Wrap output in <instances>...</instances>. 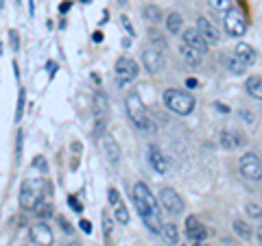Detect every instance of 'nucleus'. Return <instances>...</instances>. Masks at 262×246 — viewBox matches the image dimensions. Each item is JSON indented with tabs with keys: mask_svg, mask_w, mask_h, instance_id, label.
Instances as JSON below:
<instances>
[{
	"mask_svg": "<svg viewBox=\"0 0 262 246\" xmlns=\"http://www.w3.org/2000/svg\"><path fill=\"white\" fill-rule=\"evenodd\" d=\"M9 37H11V48H13V51H18V33H15V31H11L9 33Z\"/></svg>",
	"mask_w": 262,
	"mask_h": 246,
	"instance_id": "obj_36",
	"label": "nucleus"
},
{
	"mask_svg": "<svg viewBox=\"0 0 262 246\" xmlns=\"http://www.w3.org/2000/svg\"><path fill=\"white\" fill-rule=\"evenodd\" d=\"M234 57H236V59H238L241 63H245V65H253V63H256V51H253L249 44H245V42L236 44Z\"/></svg>",
	"mask_w": 262,
	"mask_h": 246,
	"instance_id": "obj_17",
	"label": "nucleus"
},
{
	"mask_svg": "<svg viewBox=\"0 0 262 246\" xmlns=\"http://www.w3.org/2000/svg\"><path fill=\"white\" fill-rule=\"evenodd\" d=\"M162 237H164V242H166L168 246H175L177 240H179V229H177V225H164Z\"/></svg>",
	"mask_w": 262,
	"mask_h": 246,
	"instance_id": "obj_23",
	"label": "nucleus"
},
{
	"mask_svg": "<svg viewBox=\"0 0 262 246\" xmlns=\"http://www.w3.org/2000/svg\"><path fill=\"white\" fill-rule=\"evenodd\" d=\"M245 89H247V94L262 101V77H251L247 79V83H245Z\"/></svg>",
	"mask_w": 262,
	"mask_h": 246,
	"instance_id": "obj_21",
	"label": "nucleus"
},
{
	"mask_svg": "<svg viewBox=\"0 0 262 246\" xmlns=\"http://www.w3.org/2000/svg\"><path fill=\"white\" fill-rule=\"evenodd\" d=\"M134 205L142 218V223L146 225V229L155 235H162L164 223H162V214H160V205L144 183L134 185Z\"/></svg>",
	"mask_w": 262,
	"mask_h": 246,
	"instance_id": "obj_1",
	"label": "nucleus"
},
{
	"mask_svg": "<svg viewBox=\"0 0 262 246\" xmlns=\"http://www.w3.org/2000/svg\"><path fill=\"white\" fill-rule=\"evenodd\" d=\"M107 109H110L107 96H105L103 92H96V96H94V113H96L94 133L96 135H103L105 127H107Z\"/></svg>",
	"mask_w": 262,
	"mask_h": 246,
	"instance_id": "obj_8",
	"label": "nucleus"
},
{
	"mask_svg": "<svg viewBox=\"0 0 262 246\" xmlns=\"http://www.w3.org/2000/svg\"><path fill=\"white\" fill-rule=\"evenodd\" d=\"M31 240H33V244L35 246H53V231L48 229V225L46 223H37V225H33L31 227Z\"/></svg>",
	"mask_w": 262,
	"mask_h": 246,
	"instance_id": "obj_12",
	"label": "nucleus"
},
{
	"mask_svg": "<svg viewBox=\"0 0 262 246\" xmlns=\"http://www.w3.org/2000/svg\"><path fill=\"white\" fill-rule=\"evenodd\" d=\"M44 199V181L42 179H29L20 187V205L22 209H35Z\"/></svg>",
	"mask_w": 262,
	"mask_h": 246,
	"instance_id": "obj_4",
	"label": "nucleus"
},
{
	"mask_svg": "<svg viewBox=\"0 0 262 246\" xmlns=\"http://www.w3.org/2000/svg\"><path fill=\"white\" fill-rule=\"evenodd\" d=\"M120 24H122V29H125L131 37L136 35V31H134V24H131V20H129V15H120Z\"/></svg>",
	"mask_w": 262,
	"mask_h": 246,
	"instance_id": "obj_30",
	"label": "nucleus"
},
{
	"mask_svg": "<svg viewBox=\"0 0 262 246\" xmlns=\"http://www.w3.org/2000/svg\"><path fill=\"white\" fill-rule=\"evenodd\" d=\"M127 113H129L131 122H134L140 131H144V133H155V131H158L155 122L149 118V113H146L142 98L138 94H129L127 96Z\"/></svg>",
	"mask_w": 262,
	"mask_h": 246,
	"instance_id": "obj_2",
	"label": "nucleus"
},
{
	"mask_svg": "<svg viewBox=\"0 0 262 246\" xmlns=\"http://www.w3.org/2000/svg\"><path fill=\"white\" fill-rule=\"evenodd\" d=\"M194 246H212V244H208V242H194Z\"/></svg>",
	"mask_w": 262,
	"mask_h": 246,
	"instance_id": "obj_39",
	"label": "nucleus"
},
{
	"mask_svg": "<svg viewBox=\"0 0 262 246\" xmlns=\"http://www.w3.org/2000/svg\"><path fill=\"white\" fill-rule=\"evenodd\" d=\"M247 214H249L251 218H262V207H260V205L249 203V205H247Z\"/></svg>",
	"mask_w": 262,
	"mask_h": 246,
	"instance_id": "obj_31",
	"label": "nucleus"
},
{
	"mask_svg": "<svg viewBox=\"0 0 262 246\" xmlns=\"http://www.w3.org/2000/svg\"><path fill=\"white\" fill-rule=\"evenodd\" d=\"M114 75H116L118 85H129L138 77V63L134 59H129V57H120L116 61V72Z\"/></svg>",
	"mask_w": 262,
	"mask_h": 246,
	"instance_id": "obj_6",
	"label": "nucleus"
},
{
	"mask_svg": "<svg viewBox=\"0 0 262 246\" xmlns=\"http://www.w3.org/2000/svg\"><path fill=\"white\" fill-rule=\"evenodd\" d=\"M149 35H151V42H153V44H158V51H162V53H164V51H166V48H168L166 39H162V35H160L158 31H151Z\"/></svg>",
	"mask_w": 262,
	"mask_h": 246,
	"instance_id": "obj_29",
	"label": "nucleus"
},
{
	"mask_svg": "<svg viewBox=\"0 0 262 246\" xmlns=\"http://www.w3.org/2000/svg\"><path fill=\"white\" fill-rule=\"evenodd\" d=\"M258 240H260V244H262V227L258 229Z\"/></svg>",
	"mask_w": 262,
	"mask_h": 246,
	"instance_id": "obj_40",
	"label": "nucleus"
},
{
	"mask_svg": "<svg viewBox=\"0 0 262 246\" xmlns=\"http://www.w3.org/2000/svg\"><path fill=\"white\" fill-rule=\"evenodd\" d=\"M107 199H110V205L114 207V216H116V220H118L120 225H127V223H129V211H127L125 205H122L120 194H118L116 187H110Z\"/></svg>",
	"mask_w": 262,
	"mask_h": 246,
	"instance_id": "obj_13",
	"label": "nucleus"
},
{
	"mask_svg": "<svg viewBox=\"0 0 262 246\" xmlns=\"http://www.w3.org/2000/svg\"><path fill=\"white\" fill-rule=\"evenodd\" d=\"M103 229H105V240H112V229H114V223H112V216L107 214V211H103Z\"/></svg>",
	"mask_w": 262,
	"mask_h": 246,
	"instance_id": "obj_28",
	"label": "nucleus"
},
{
	"mask_svg": "<svg viewBox=\"0 0 262 246\" xmlns=\"http://www.w3.org/2000/svg\"><path fill=\"white\" fill-rule=\"evenodd\" d=\"M142 15L149 22L153 24H158V22H164V11L160 9V7H155V5H146L144 9H142Z\"/></svg>",
	"mask_w": 262,
	"mask_h": 246,
	"instance_id": "obj_22",
	"label": "nucleus"
},
{
	"mask_svg": "<svg viewBox=\"0 0 262 246\" xmlns=\"http://www.w3.org/2000/svg\"><path fill=\"white\" fill-rule=\"evenodd\" d=\"M149 163L153 166V170L158 172V175H164V172L168 170V159L166 155H164L158 146H149Z\"/></svg>",
	"mask_w": 262,
	"mask_h": 246,
	"instance_id": "obj_15",
	"label": "nucleus"
},
{
	"mask_svg": "<svg viewBox=\"0 0 262 246\" xmlns=\"http://www.w3.org/2000/svg\"><path fill=\"white\" fill-rule=\"evenodd\" d=\"M142 63L144 68L151 72V75H155V72H160L164 68V55L162 51H158L155 46H149L142 51Z\"/></svg>",
	"mask_w": 262,
	"mask_h": 246,
	"instance_id": "obj_10",
	"label": "nucleus"
},
{
	"mask_svg": "<svg viewBox=\"0 0 262 246\" xmlns=\"http://www.w3.org/2000/svg\"><path fill=\"white\" fill-rule=\"evenodd\" d=\"M219 142L223 149H236V146H243V137L238 133H229V131H223V133L219 135Z\"/></svg>",
	"mask_w": 262,
	"mask_h": 246,
	"instance_id": "obj_19",
	"label": "nucleus"
},
{
	"mask_svg": "<svg viewBox=\"0 0 262 246\" xmlns=\"http://www.w3.org/2000/svg\"><path fill=\"white\" fill-rule=\"evenodd\" d=\"M241 175L247 179V181H260L262 179V161L258 155L247 153L241 157Z\"/></svg>",
	"mask_w": 262,
	"mask_h": 246,
	"instance_id": "obj_5",
	"label": "nucleus"
},
{
	"mask_svg": "<svg viewBox=\"0 0 262 246\" xmlns=\"http://www.w3.org/2000/svg\"><path fill=\"white\" fill-rule=\"evenodd\" d=\"M57 223H59V227H63V231H66V233H72V231H75V229H72V225H70V223H68V220H66L63 216L57 218Z\"/></svg>",
	"mask_w": 262,
	"mask_h": 246,
	"instance_id": "obj_32",
	"label": "nucleus"
},
{
	"mask_svg": "<svg viewBox=\"0 0 262 246\" xmlns=\"http://www.w3.org/2000/svg\"><path fill=\"white\" fill-rule=\"evenodd\" d=\"M101 146H103V151H105V155H107V159L112 163L120 161V146H118V142L112 135H103L101 137Z\"/></svg>",
	"mask_w": 262,
	"mask_h": 246,
	"instance_id": "obj_16",
	"label": "nucleus"
},
{
	"mask_svg": "<svg viewBox=\"0 0 262 246\" xmlns=\"http://www.w3.org/2000/svg\"><path fill=\"white\" fill-rule=\"evenodd\" d=\"M234 231H236V235H241L243 240H249V237L253 235L251 227L245 223V220H234Z\"/></svg>",
	"mask_w": 262,
	"mask_h": 246,
	"instance_id": "obj_26",
	"label": "nucleus"
},
{
	"mask_svg": "<svg viewBox=\"0 0 262 246\" xmlns=\"http://www.w3.org/2000/svg\"><path fill=\"white\" fill-rule=\"evenodd\" d=\"M186 235L190 237L192 242H206V237H208V231L203 229L201 225L196 227V229H190V231H186Z\"/></svg>",
	"mask_w": 262,
	"mask_h": 246,
	"instance_id": "obj_27",
	"label": "nucleus"
},
{
	"mask_svg": "<svg viewBox=\"0 0 262 246\" xmlns=\"http://www.w3.org/2000/svg\"><path fill=\"white\" fill-rule=\"evenodd\" d=\"M179 53L184 55L186 63H188V65H192V68H196V65H201V61H203V55H201L199 51H194V48L186 46V44H182V48H179Z\"/></svg>",
	"mask_w": 262,
	"mask_h": 246,
	"instance_id": "obj_18",
	"label": "nucleus"
},
{
	"mask_svg": "<svg viewBox=\"0 0 262 246\" xmlns=\"http://www.w3.org/2000/svg\"><path fill=\"white\" fill-rule=\"evenodd\" d=\"M196 31L201 33V37L208 42V46H210V44H219L221 35H219L216 24L212 22V20H208L206 15H201V18H196Z\"/></svg>",
	"mask_w": 262,
	"mask_h": 246,
	"instance_id": "obj_11",
	"label": "nucleus"
},
{
	"mask_svg": "<svg viewBox=\"0 0 262 246\" xmlns=\"http://www.w3.org/2000/svg\"><path fill=\"white\" fill-rule=\"evenodd\" d=\"M208 5H210V9L214 13H219V15H227L229 11L234 9L232 0H208Z\"/></svg>",
	"mask_w": 262,
	"mask_h": 246,
	"instance_id": "obj_24",
	"label": "nucleus"
},
{
	"mask_svg": "<svg viewBox=\"0 0 262 246\" xmlns=\"http://www.w3.org/2000/svg\"><path fill=\"white\" fill-rule=\"evenodd\" d=\"M199 227V220H196L194 216H188L186 218V231H190V229H196Z\"/></svg>",
	"mask_w": 262,
	"mask_h": 246,
	"instance_id": "obj_33",
	"label": "nucleus"
},
{
	"mask_svg": "<svg viewBox=\"0 0 262 246\" xmlns=\"http://www.w3.org/2000/svg\"><path fill=\"white\" fill-rule=\"evenodd\" d=\"M182 39H184L182 44H186V46L194 48V51H199L201 55H206V53H208V42L201 37V33L196 31V29H186Z\"/></svg>",
	"mask_w": 262,
	"mask_h": 246,
	"instance_id": "obj_14",
	"label": "nucleus"
},
{
	"mask_svg": "<svg viewBox=\"0 0 262 246\" xmlns=\"http://www.w3.org/2000/svg\"><path fill=\"white\" fill-rule=\"evenodd\" d=\"M164 22H166L168 33H173V35H177V33L182 31V27H184V18H182V15H179L177 11H170L166 18H164Z\"/></svg>",
	"mask_w": 262,
	"mask_h": 246,
	"instance_id": "obj_20",
	"label": "nucleus"
},
{
	"mask_svg": "<svg viewBox=\"0 0 262 246\" xmlns=\"http://www.w3.org/2000/svg\"><path fill=\"white\" fill-rule=\"evenodd\" d=\"M66 246H81L79 242H70V244H66Z\"/></svg>",
	"mask_w": 262,
	"mask_h": 246,
	"instance_id": "obj_41",
	"label": "nucleus"
},
{
	"mask_svg": "<svg viewBox=\"0 0 262 246\" xmlns=\"http://www.w3.org/2000/svg\"><path fill=\"white\" fill-rule=\"evenodd\" d=\"M3 5H5V0H0V7H3Z\"/></svg>",
	"mask_w": 262,
	"mask_h": 246,
	"instance_id": "obj_42",
	"label": "nucleus"
},
{
	"mask_svg": "<svg viewBox=\"0 0 262 246\" xmlns=\"http://www.w3.org/2000/svg\"><path fill=\"white\" fill-rule=\"evenodd\" d=\"M164 105L177 116H188L194 109V96L186 89H166L164 92Z\"/></svg>",
	"mask_w": 262,
	"mask_h": 246,
	"instance_id": "obj_3",
	"label": "nucleus"
},
{
	"mask_svg": "<svg viewBox=\"0 0 262 246\" xmlns=\"http://www.w3.org/2000/svg\"><path fill=\"white\" fill-rule=\"evenodd\" d=\"M160 207L164 209V211H168V214H173V216H177V214H182L184 211V201H182V196H179L173 187H164V190L160 192Z\"/></svg>",
	"mask_w": 262,
	"mask_h": 246,
	"instance_id": "obj_7",
	"label": "nucleus"
},
{
	"mask_svg": "<svg viewBox=\"0 0 262 246\" xmlns=\"http://www.w3.org/2000/svg\"><path fill=\"white\" fill-rule=\"evenodd\" d=\"M225 29L232 37H243L245 31H247V20H245V15L238 11V9H232L227 15H225Z\"/></svg>",
	"mask_w": 262,
	"mask_h": 246,
	"instance_id": "obj_9",
	"label": "nucleus"
},
{
	"mask_svg": "<svg viewBox=\"0 0 262 246\" xmlns=\"http://www.w3.org/2000/svg\"><path fill=\"white\" fill-rule=\"evenodd\" d=\"M68 203H70V207L75 209V211H83V205H81V203L75 199V196H70V199H68Z\"/></svg>",
	"mask_w": 262,
	"mask_h": 246,
	"instance_id": "obj_35",
	"label": "nucleus"
},
{
	"mask_svg": "<svg viewBox=\"0 0 262 246\" xmlns=\"http://www.w3.org/2000/svg\"><path fill=\"white\" fill-rule=\"evenodd\" d=\"M216 109H221V111H223V113H227V111H229V109L225 107V105H219V103H216Z\"/></svg>",
	"mask_w": 262,
	"mask_h": 246,
	"instance_id": "obj_38",
	"label": "nucleus"
},
{
	"mask_svg": "<svg viewBox=\"0 0 262 246\" xmlns=\"http://www.w3.org/2000/svg\"><path fill=\"white\" fill-rule=\"evenodd\" d=\"M81 231H83V233H90V231H92V225H90L88 220H81Z\"/></svg>",
	"mask_w": 262,
	"mask_h": 246,
	"instance_id": "obj_37",
	"label": "nucleus"
},
{
	"mask_svg": "<svg viewBox=\"0 0 262 246\" xmlns=\"http://www.w3.org/2000/svg\"><path fill=\"white\" fill-rule=\"evenodd\" d=\"M22 109H24V92H20V101H18V113H15V120L18 122L22 118Z\"/></svg>",
	"mask_w": 262,
	"mask_h": 246,
	"instance_id": "obj_34",
	"label": "nucleus"
},
{
	"mask_svg": "<svg viewBox=\"0 0 262 246\" xmlns=\"http://www.w3.org/2000/svg\"><path fill=\"white\" fill-rule=\"evenodd\" d=\"M225 65H227V70L232 72V75H236V77H241V75H245V70H247V65L245 63H241L236 57L232 55V57H227L225 59Z\"/></svg>",
	"mask_w": 262,
	"mask_h": 246,
	"instance_id": "obj_25",
	"label": "nucleus"
}]
</instances>
